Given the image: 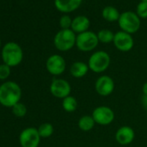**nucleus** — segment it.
<instances>
[{"label":"nucleus","instance_id":"obj_1","mask_svg":"<svg viewBox=\"0 0 147 147\" xmlns=\"http://www.w3.org/2000/svg\"><path fill=\"white\" fill-rule=\"evenodd\" d=\"M21 88L16 82H7L0 86V103L7 107H13L21 98Z\"/></svg>","mask_w":147,"mask_h":147},{"label":"nucleus","instance_id":"obj_2","mask_svg":"<svg viewBox=\"0 0 147 147\" xmlns=\"http://www.w3.org/2000/svg\"><path fill=\"white\" fill-rule=\"evenodd\" d=\"M76 34L71 29L68 30H61L56 33L54 38L55 47L62 52L70 50L76 46Z\"/></svg>","mask_w":147,"mask_h":147},{"label":"nucleus","instance_id":"obj_3","mask_svg":"<svg viewBox=\"0 0 147 147\" xmlns=\"http://www.w3.org/2000/svg\"><path fill=\"white\" fill-rule=\"evenodd\" d=\"M110 63L111 57L109 54L103 50H98L91 55L88 59V65L92 72L100 74L105 72L109 67Z\"/></svg>","mask_w":147,"mask_h":147},{"label":"nucleus","instance_id":"obj_4","mask_svg":"<svg viewBox=\"0 0 147 147\" xmlns=\"http://www.w3.org/2000/svg\"><path fill=\"white\" fill-rule=\"evenodd\" d=\"M2 58L5 64L10 67H15L23 60V50L18 43L8 42L3 48Z\"/></svg>","mask_w":147,"mask_h":147},{"label":"nucleus","instance_id":"obj_5","mask_svg":"<svg viewBox=\"0 0 147 147\" xmlns=\"http://www.w3.org/2000/svg\"><path fill=\"white\" fill-rule=\"evenodd\" d=\"M119 25L122 31H125L129 34L136 33L140 28V18L132 11H125L120 14V17L118 20Z\"/></svg>","mask_w":147,"mask_h":147},{"label":"nucleus","instance_id":"obj_6","mask_svg":"<svg viewBox=\"0 0 147 147\" xmlns=\"http://www.w3.org/2000/svg\"><path fill=\"white\" fill-rule=\"evenodd\" d=\"M99 42H100L97 34H95L93 31L88 30L86 32L77 35L76 46L80 51L89 52L96 49Z\"/></svg>","mask_w":147,"mask_h":147},{"label":"nucleus","instance_id":"obj_7","mask_svg":"<svg viewBox=\"0 0 147 147\" xmlns=\"http://www.w3.org/2000/svg\"><path fill=\"white\" fill-rule=\"evenodd\" d=\"M92 117L96 124L100 125H108L114 120L115 114L111 107L107 106H99L94 109Z\"/></svg>","mask_w":147,"mask_h":147},{"label":"nucleus","instance_id":"obj_8","mask_svg":"<svg viewBox=\"0 0 147 147\" xmlns=\"http://www.w3.org/2000/svg\"><path fill=\"white\" fill-rule=\"evenodd\" d=\"M50 93L53 96L58 99H64L70 95L71 86L69 82L64 79H54L49 87Z\"/></svg>","mask_w":147,"mask_h":147},{"label":"nucleus","instance_id":"obj_9","mask_svg":"<svg viewBox=\"0 0 147 147\" xmlns=\"http://www.w3.org/2000/svg\"><path fill=\"white\" fill-rule=\"evenodd\" d=\"M40 138L38 130L34 127H29L21 132L19 141L22 147H38Z\"/></svg>","mask_w":147,"mask_h":147},{"label":"nucleus","instance_id":"obj_10","mask_svg":"<svg viewBox=\"0 0 147 147\" xmlns=\"http://www.w3.org/2000/svg\"><path fill=\"white\" fill-rule=\"evenodd\" d=\"M66 61L60 55H50L46 61V68L52 76H61L66 70Z\"/></svg>","mask_w":147,"mask_h":147},{"label":"nucleus","instance_id":"obj_11","mask_svg":"<svg viewBox=\"0 0 147 147\" xmlns=\"http://www.w3.org/2000/svg\"><path fill=\"white\" fill-rule=\"evenodd\" d=\"M113 44L116 49L121 52H128L132 49L134 45V40L131 34L125 31H118L114 35Z\"/></svg>","mask_w":147,"mask_h":147},{"label":"nucleus","instance_id":"obj_12","mask_svg":"<svg viewBox=\"0 0 147 147\" xmlns=\"http://www.w3.org/2000/svg\"><path fill=\"white\" fill-rule=\"evenodd\" d=\"M115 88V84L112 77L109 76H100L94 84V88L96 93L103 97L110 95Z\"/></svg>","mask_w":147,"mask_h":147},{"label":"nucleus","instance_id":"obj_13","mask_svg":"<svg viewBox=\"0 0 147 147\" xmlns=\"http://www.w3.org/2000/svg\"><path fill=\"white\" fill-rule=\"evenodd\" d=\"M135 138L134 130L129 125L120 126L115 133V140L120 145L130 144Z\"/></svg>","mask_w":147,"mask_h":147},{"label":"nucleus","instance_id":"obj_14","mask_svg":"<svg viewBox=\"0 0 147 147\" xmlns=\"http://www.w3.org/2000/svg\"><path fill=\"white\" fill-rule=\"evenodd\" d=\"M82 0H55L56 9L62 13H70L77 10Z\"/></svg>","mask_w":147,"mask_h":147},{"label":"nucleus","instance_id":"obj_15","mask_svg":"<svg viewBox=\"0 0 147 147\" xmlns=\"http://www.w3.org/2000/svg\"><path fill=\"white\" fill-rule=\"evenodd\" d=\"M90 21L86 16H77L72 21L71 30L76 34H81L88 30Z\"/></svg>","mask_w":147,"mask_h":147},{"label":"nucleus","instance_id":"obj_16","mask_svg":"<svg viewBox=\"0 0 147 147\" xmlns=\"http://www.w3.org/2000/svg\"><path fill=\"white\" fill-rule=\"evenodd\" d=\"M89 70L90 69H89L88 63L79 61H75L72 63V65L70 66L69 72L73 77L81 79L87 75Z\"/></svg>","mask_w":147,"mask_h":147},{"label":"nucleus","instance_id":"obj_17","mask_svg":"<svg viewBox=\"0 0 147 147\" xmlns=\"http://www.w3.org/2000/svg\"><path fill=\"white\" fill-rule=\"evenodd\" d=\"M95 124L96 123L92 115H83L78 120V127L83 131H91L94 127Z\"/></svg>","mask_w":147,"mask_h":147},{"label":"nucleus","instance_id":"obj_18","mask_svg":"<svg viewBox=\"0 0 147 147\" xmlns=\"http://www.w3.org/2000/svg\"><path fill=\"white\" fill-rule=\"evenodd\" d=\"M120 17L119 11L113 6H107L102 11V18L108 22L118 21Z\"/></svg>","mask_w":147,"mask_h":147},{"label":"nucleus","instance_id":"obj_19","mask_svg":"<svg viewBox=\"0 0 147 147\" xmlns=\"http://www.w3.org/2000/svg\"><path fill=\"white\" fill-rule=\"evenodd\" d=\"M62 108L67 113H74L78 107V101L77 100L72 96L69 95L62 100Z\"/></svg>","mask_w":147,"mask_h":147},{"label":"nucleus","instance_id":"obj_20","mask_svg":"<svg viewBox=\"0 0 147 147\" xmlns=\"http://www.w3.org/2000/svg\"><path fill=\"white\" fill-rule=\"evenodd\" d=\"M114 35L115 34L112 30L103 29V30H100L98 32L97 36H98L99 42H100L102 43H110V42H113Z\"/></svg>","mask_w":147,"mask_h":147},{"label":"nucleus","instance_id":"obj_21","mask_svg":"<svg viewBox=\"0 0 147 147\" xmlns=\"http://www.w3.org/2000/svg\"><path fill=\"white\" fill-rule=\"evenodd\" d=\"M41 138H49L54 132V127L50 123H43L37 129Z\"/></svg>","mask_w":147,"mask_h":147},{"label":"nucleus","instance_id":"obj_22","mask_svg":"<svg viewBox=\"0 0 147 147\" xmlns=\"http://www.w3.org/2000/svg\"><path fill=\"white\" fill-rule=\"evenodd\" d=\"M12 112L17 117H24L27 113V108L24 104L18 102L12 107Z\"/></svg>","mask_w":147,"mask_h":147},{"label":"nucleus","instance_id":"obj_23","mask_svg":"<svg viewBox=\"0 0 147 147\" xmlns=\"http://www.w3.org/2000/svg\"><path fill=\"white\" fill-rule=\"evenodd\" d=\"M137 15L139 18H147V2H140L137 6Z\"/></svg>","mask_w":147,"mask_h":147},{"label":"nucleus","instance_id":"obj_24","mask_svg":"<svg viewBox=\"0 0 147 147\" xmlns=\"http://www.w3.org/2000/svg\"><path fill=\"white\" fill-rule=\"evenodd\" d=\"M72 19L69 16L67 15H64L60 19V26L61 28V30H68L71 29V25H72Z\"/></svg>","mask_w":147,"mask_h":147},{"label":"nucleus","instance_id":"obj_25","mask_svg":"<svg viewBox=\"0 0 147 147\" xmlns=\"http://www.w3.org/2000/svg\"><path fill=\"white\" fill-rule=\"evenodd\" d=\"M11 67L6 64L0 65V80H5L11 75Z\"/></svg>","mask_w":147,"mask_h":147},{"label":"nucleus","instance_id":"obj_26","mask_svg":"<svg viewBox=\"0 0 147 147\" xmlns=\"http://www.w3.org/2000/svg\"><path fill=\"white\" fill-rule=\"evenodd\" d=\"M142 92H143V95H145L147 96V82H144L143 84V87H142Z\"/></svg>","mask_w":147,"mask_h":147},{"label":"nucleus","instance_id":"obj_27","mask_svg":"<svg viewBox=\"0 0 147 147\" xmlns=\"http://www.w3.org/2000/svg\"><path fill=\"white\" fill-rule=\"evenodd\" d=\"M142 103L144 107H146L147 108V96L145 95H143V98H142Z\"/></svg>","mask_w":147,"mask_h":147},{"label":"nucleus","instance_id":"obj_28","mask_svg":"<svg viewBox=\"0 0 147 147\" xmlns=\"http://www.w3.org/2000/svg\"><path fill=\"white\" fill-rule=\"evenodd\" d=\"M142 2H147V0H141Z\"/></svg>","mask_w":147,"mask_h":147},{"label":"nucleus","instance_id":"obj_29","mask_svg":"<svg viewBox=\"0 0 147 147\" xmlns=\"http://www.w3.org/2000/svg\"><path fill=\"white\" fill-rule=\"evenodd\" d=\"M0 46H1V41H0Z\"/></svg>","mask_w":147,"mask_h":147},{"label":"nucleus","instance_id":"obj_30","mask_svg":"<svg viewBox=\"0 0 147 147\" xmlns=\"http://www.w3.org/2000/svg\"><path fill=\"white\" fill-rule=\"evenodd\" d=\"M146 117H147V110H146Z\"/></svg>","mask_w":147,"mask_h":147},{"label":"nucleus","instance_id":"obj_31","mask_svg":"<svg viewBox=\"0 0 147 147\" xmlns=\"http://www.w3.org/2000/svg\"><path fill=\"white\" fill-rule=\"evenodd\" d=\"M146 73H147V70H146Z\"/></svg>","mask_w":147,"mask_h":147}]
</instances>
